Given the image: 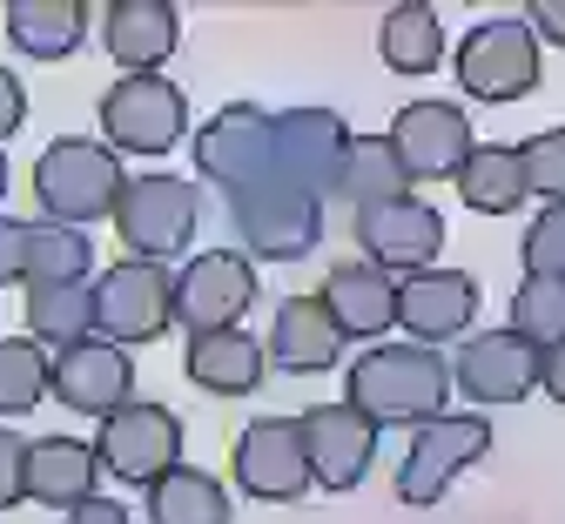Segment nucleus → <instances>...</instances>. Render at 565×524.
<instances>
[{
	"label": "nucleus",
	"instance_id": "21",
	"mask_svg": "<svg viewBox=\"0 0 565 524\" xmlns=\"http://www.w3.org/2000/svg\"><path fill=\"white\" fill-rule=\"evenodd\" d=\"M343 330L337 317L323 310V296H282L276 303V323H269V363L290 370V377H317L343 356Z\"/></svg>",
	"mask_w": 565,
	"mask_h": 524
},
{
	"label": "nucleus",
	"instance_id": "19",
	"mask_svg": "<svg viewBox=\"0 0 565 524\" xmlns=\"http://www.w3.org/2000/svg\"><path fill=\"white\" fill-rule=\"evenodd\" d=\"M471 317H478V276H465V269H424V276H404L397 282V323L411 330V343H451V336H465L471 330Z\"/></svg>",
	"mask_w": 565,
	"mask_h": 524
},
{
	"label": "nucleus",
	"instance_id": "15",
	"mask_svg": "<svg viewBox=\"0 0 565 524\" xmlns=\"http://www.w3.org/2000/svg\"><path fill=\"white\" fill-rule=\"evenodd\" d=\"M249 303H256V263L243 249H209L175 276V323L189 336L236 330Z\"/></svg>",
	"mask_w": 565,
	"mask_h": 524
},
{
	"label": "nucleus",
	"instance_id": "22",
	"mask_svg": "<svg viewBox=\"0 0 565 524\" xmlns=\"http://www.w3.org/2000/svg\"><path fill=\"white\" fill-rule=\"evenodd\" d=\"M182 41V21L169 0H108L102 8V47L121 61V74H156Z\"/></svg>",
	"mask_w": 565,
	"mask_h": 524
},
{
	"label": "nucleus",
	"instance_id": "29",
	"mask_svg": "<svg viewBox=\"0 0 565 524\" xmlns=\"http://www.w3.org/2000/svg\"><path fill=\"white\" fill-rule=\"evenodd\" d=\"M28 336L34 343H54V350H67V343H82V336H95V282H54V289H28Z\"/></svg>",
	"mask_w": 565,
	"mask_h": 524
},
{
	"label": "nucleus",
	"instance_id": "31",
	"mask_svg": "<svg viewBox=\"0 0 565 524\" xmlns=\"http://www.w3.org/2000/svg\"><path fill=\"white\" fill-rule=\"evenodd\" d=\"M88 263H95V243L67 222H34L28 236V289H54V282H88Z\"/></svg>",
	"mask_w": 565,
	"mask_h": 524
},
{
	"label": "nucleus",
	"instance_id": "20",
	"mask_svg": "<svg viewBox=\"0 0 565 524\" xmlns=\"http://www.w3.org/2000/svg\"><path fill=\"white\" fill-rule=\"evenodd\" d=\"M317 296H323V310L337 317V330L358 336V343H377V336L397 323V276L377 269V263H364V256L337 263Z\"/></svg>",
	"mask_w": 565,
	"mask_h": 524
},
{
	"label": "nucleus",
	"instance_id": "37",
	"mask_svg": "<svg viewBox=\"0 0 565 524\" xmlns=\"http://www.w3.org/2000/svg\"><path fill=\"white\" fill-rule=\"evenodd\" d=\"M28 236H34V222L0 215V282H28Z\"/></svg>",
	"mask_w": 565,
	"mask_h": 524
},
{
	"label": "nucleus",
	"instance_id": "6",
	"mask_svg": "<svg viewBox=\"0 0 565 524\" xmlns=\"http://www.w3.org/2000/svg\"><path fill=\"white\" fill-rule=\"evenodd\" d=\"M491 451V424L484 410H445L431 424H417L404 458H397V498L404 504H438L458 471H471Z\"/></svg>",
	"mask_w": 565,
	"mask_h": 524
},
{
	"label": "nucleus",
	"instance_id": "30",
	"mask_svg": "<svg viewBox=\"0 0 565 524\" xmlns=\"http://www.w3.org/2000/svg\"><path fill=\"white\" fill-rule=\"evenodd\" d=\"M149 517L156 524H230V491L195 464H175L169 478L149 484Z\"/></svg>",
	"mask_w": 565,
	"mask_h": 524
},
{
	"label": "nucleus",
	"instance_id": "25",
	"mask_svg": "<svg viewBox=\"0 0 565 524\" xmlns=\"http://www.w3.org/2000/svg\"><path fill=\"white\" fill-rule=\"evenodd\" d=\"M458 195H465L471 215H512L532 195V182H525V148H512V141H478L471 162L458 169Z\"/></svg>",
	"mask_w": 565,
	"mask_h": 524
},
{
	"label": "nucleus",
	"instance_id": "33",
	"mask_svg": "<svg viewBox=\"0 0 565 524\" xmlns=\"http://www.w3.org/2000/svg\"><path fill=\"white\" fill-rule=\"evenodd\" d=\"M512 330L539 350L565 343V282L558 276H519L512 289Z\"/></svg>",
	"mask_w": 565,
	"mask_h": 524
},
{
	"label": "nucleus",
	"instance_id": "42",
	"mask_svg": "<svg viewBox=\"0 0 565 524\" xmlns=\"http://www.w3.org/2000/svg\"><path fill=\"white\" fill-rule=\"evenodd\" d=\"M0 195H8V156H0Z\"/></svg>",
	"mask_w": 565,
	"mask_h": 524
},
{
	"label": "nucleus",
	"instance_id": "4",
	"mask_svg": "<svg viewBox=\"0 0 565 524\" xmlns=\"http://www.w3.org/2000/svg\"><path fill=\"white\" fill-rule=\"evenodd\" d=\"M230 229H236V243H243L249 263L256 256L263 263H297V256H310L323 243V202L269 175L263 189L230 195Z\"/></svg>",
	"mask_w": 565,
	"mask_h": 524
},
{
	"label": "nucleus",
	"instance_id": "10",
	"mask_svg": "<svg viewBox=\"0 0 565 524\" xmlns=\"http://www.w3.org/2000/svg\"><path fill=\"white\" fill-rule=\"evenodd\" d=\"M195 169L216 189H230V195L263 189L276 175V115H263L256 101L216 108L202 121V135H195Z\"/></svg>",
	"mask_w": 565,
	"mask_h": 524
},
{
	"label": "nucleus",
	"instance_id": "32",
	"mask_svg": "<svg viewBox=\"0 0 565 524\" xmlns=\"http://www.w3.org/2000/svg\"><path fill=\"white\" fill-rule=\"evenodd\" d=\"M47 363L34 336H0V417H28L47 397Z\"/></svg>",
	"mask_w": 565,
	"mask_h": 524
},
{
	"label": "nucleus",
	"instance_id": "39",
	"mask_svg": "<svg viewBox=\"0 0 565 524\" xmlns=\"http://www.w3.org/2000/svg\"><path fill=\"white\" fill-rule=\"evenodd\" d=\"M532 34L539 41H552V47H565V0H532Z\"/></svg>",
	"mask_w": 565,
	"mask_h": 524
},
{
	"label": "nucleus",
	"instance_id": "26",
	"mask_svg": "<svg viewBox=\"0 0 565 524\" xmlns=\"http://www.w3.org/2000/svg\"><path fill=\"white\" fill-rule=\"evenodd\" d=\"M8 41L34 61H67L88 41L82 0H8Z\"/></svg>",
	"mask_w": 565,
	"mask_h": 524
},
{
	"label": "nucleus",
	"instance_id": "35",
	"mask_svg": "<svg viewBox=\"0 0 565 524\" xmlns=\"http://www.w3.org/2000/svg\"><path fill=\"white\" fill-rule=\"evenodd\" d=\"M519 148H525V182H532V195L545 208L565 202V128H545V135L519 141Z\"/></svg>",
	"mask_w": 565,
	"mask_h": 524
},
{
	"label": "nucleus",
	"instance_id": "18",
	"mask_svg": "<svg viewBox=\"0 0 565 524\" xmlns=\"http://www.w3.org/2000/svg\"><path fill=\"white\" fill-rule=\"evenodd\" d=\"M303 443H310L317 491H358L377 458V424L350 404H317L303 410Z\"/></svg>",
	"mask_w": 565,
	"mask_h": 524
},
{
	"label": "nucleus",
	"instance_id": "24",
	"mask_svg": "<svg viewBox=\"0 0 565 524\" xmlns=\"http://www.w3.org/2000/svg\"><path fill=\"white\" fill-rule=\"evenodd\" d=\"M263 363H269V350L249 330H209V336H189V350H182L189 384L209 397H249L263 384Z\"/></svg>",
	"mask_w": 565,
	"mask_h": 524
},
{
	"label": "nucleus",
	"instance_id": "9",
	"mask_svg": "<svg viewBox=\"0 0 565 524\" xmlns=\"http://www.w3.org/2000/svg\"><path fill=\"white\" fill-rule=\"evenodd\" d=\"M102 135L115 156H169L189 135V101L162 74H121L102 95Z\"/></svg>",
	"mask_w": 565,
	"mask_h": 524
},
{
	"label": "nucleus",
	"instance_id": "14",
	"mask_svg": "<svg viewBox=\"0 0 565 524\" xmlns=\"http://www.w3.org/2000/svg\"><path fill=\"white\" fill-rule=\"evenodd\" d=\"M391 148L404 156L411 182H458V169L471 162L478 135H471V115L458 101H431V95H424V101H404L397 108Z\"/></svg>",
	"mask_w": 565,
	"mask_h": 524
},
{
	"label": "nucleus",
	"instance_id": "2",
	"mask_svg": "<svg viewBox=\"0 0 565 524\" xmlns=\"http://www.w3.org/2000/svg\"><path fill=\"white\" fill-rule=\"evenodd\" d=\"M128 175H121V156L95 135H67V141H47L41 162H34V202L47 222H67V229H88V222L115 215Z\"/></svg>",
	"mask_w": 565,
	"mask_h": 524
},
{
	"label": "nucleus",
	"instance_id": "36",
	"mask_svg": "<svg viewBox=\"0 0 565 524\" xmlns=\"http://www.w3.org/2000/svg\"><path fill=\"white\" fill-rule=\"evenodd\" d=\"M28 443L34 437H21V430L0 424V511L28 498Z\"/></svg>",
	"mask_w": 565,
	"mask_h": 524
},
{
	"label": "nucleus",
	"instance_id": "40",
	"mask_svg": "<svg viewBox=\"0 0 565 524\" xmlns=\"http://www.w3.org/2000/svg\"><path fill=\"white\" fill-rule=\"evenodd\" d=\"M61 524H128V504H115V498H88V504H75Z\"/></svg>",
	"mask_w": 565,
	"mask_h": 524
},
{
	"label": "nucleus",
	"instance_id": "13",
	"mask_svg": "<svg viewBox=\"0 0 565 524\" xmlns=\"http://www.w3.org/2000/svg\"><path fill=\"white\" fill-rule=\"evenodd\" d=\"M47 391L54 404H67L75 417H115L121 404H135V356L108 336H82V343H67L54 350L47 363Z\"/></svg>",
	"mask_w": 565,
	"mask_h": 524
},
{
	"label": "nucleus",
	"instance_id": "5",
	"mask_svg": "<svg viewBox=\"0 0 565 524\" xmlns=\"http://www.w3.org/2000/svg\"><path fill=\"white\" fill-rule=\"evenodd\" d=\"M195 222H202V195L182 175H135L115 202V236L128 243V256L141 263H169L195 243Z\"/></svg>",
	"mask_w": 565,
	"mask_h": 524
},
{
	"label": "nucleus",
	"instance_id": "23",
	"mask_svg": "<svg viewBox=\"0 0 565 524\" xmlns=\"http://www.w3.org/2000/svg\"><path fill=\"white\" fill-rule=\"evenodd\" d=\"M95 484H102L95 443H82V437H34V443H28V498H34V504H47V511L67 517L75 504L102 498Z\"/></svg>",
	"mask_w": 565,
	"mask_h": 524
},
{
	"label": "nucleus",
	"instance_id": "7",
	"mask_svg": "<svg viewBox=\"0 0 565 524\" xmlns=\"http://www.w3.org/2000/svg\"><path fill=\"white\" fill-rule=\"evenodd\" d=\"M169 323H175V276H169V263L121 256V263L102 269V282H95V336L128 350V343H156Z\"/></svg>",
	"mask_w": 565,
	"mask_h": 524
},
{
	"label": "nucleus",
	"instance_id": "8",
	"mask_svg": "<svg viewBox=\"0 0 565 524\" xmlns=\"http://www.w3.org/2000/svg\"><path fill=\"white\" fill-rule=\"evenodd\" d=\"M350 243L364 249V263L404 276L438 269L445 249V215L424 202V195H397V202H371V208H350Z\"/></svg>",
	"mask_w": 565,
	"mask_h": 524
},
{
	"label": "nucleus",
	"instance_id": "17",
	"mask_svg": "<svg viewBox=\"0 0 565 524\" xmlns=\"http://www.w3.org/2000/svg\"><path fill=\"white\" fill-rule=\"evenodd\" d=\"M539 356L545 350L525 343L512 323L505 330H478V336H465V350L451 363V384L465 391V404H519L539 384Z\"/></svg>",
	"mask_w": 565,
	"mask_h": 524
},
{
	"label": "nucleus",
	"instance_id": "27",
	"mask_svg": "<svg viewBox=\"0 0 565 524\" xmlns=\"http://www.w3.org/2000/svg\"><path fill=\"white\" fill-rule=\"evenodd\" d=\"M411 189H417V182H411L404 156L391 148V135H358V141H350V156H343V175H337V195H343L350 208L397 202V195H411Z\"/></svg>",
	"mask_w": 565,
	"mask_h": 524
},
{
	"label": "nucleus",
	"instance_id": "1",
	"mask_svg": "<svg viewBox=\"0 0 565 524\" xmlns=\"http://www.w3.org/2000/svg\"><path fill=\"white\" fill-rule=\"evenodd\" d=\"M343 404L350 410H364L377 430L384 424H431L445 417L451 404V363L431 350V343H371L358 363H350V377H343Z\"/></svg>",
	"mask_w": 565,
	"mask_h": 524
},
{
	"label": "nucleus",
	"instance_id": "3",
	"mask_svg": "<svg viewBox=\"0 0 565 524\" xmlns=\"http://www.w3.org/2000/svg\"><path fill=\"white\" fill-rule=\"evenodd\" d=\"M539 47H545V41L532 34L525 14H491V21H478V28L458 41V54H451L458 88H465L471 101H525V95L545 82V54H539Z\"/></svg>",
	"mask_w": 565,
	"mask_h": 524
},
{
	"label": "nucleus",
	"instance_id": "12",
	"mask_svg": "<svg viewBox=\"0 0 565 524\" xmlns=\"http://www.w3.org/2000/svg\"><path fill=\"white\" fill-rule=\"evenodd\" d=\"M236 484L263 504H297L317 471H310V443H303V417H256L236 437Z\"/></svg>",
	"mask_w": 565,
	"mask_h": 524
},
{
	"label": "nucleus",
	"instance_id": "38",
	"mask_svg": "<svg viewBox=\"0 0 565 524\" xmlns=\"http://www.w3.org/2000/svg\"><path fill=\"white\" fill-rule=\"evenodd\" d=\"M21 121H28V88H21V74L0 67V141H8Z\"/></svg>",
	"mask_w": 565,
	"mask_h": 524
},
{
	"label": "nucleus",
	"instance_id": "28",
	"mask_svg": "<svg viewBox=\"0 0 565 524\" xmlns=\"http://www.w3.org/2000/svg\"><path fill=\"white\" fill-rule=\"evenodd\" d=\"M377 54L391 74H431L445 61V21L438 8H424V0H397L377 28Z\"/></svg>",
	"mask_w": 565,
	"mask_h": 524
},
{
	"label": "nucleus",
	"instance_id": "41",
	"mask_svg": "<svg viewBox=\"0 0 565 524\" xmlns=\"http://www.w3.org/2000/svg\"><path fill=\"white\" fill-rule=\"evenodd\" d=\"M539 391H545L552 404H565V343H552V350L539 356Z\"/></svg>",
	"mask_w": 565,
	"mask_h": 524
},
{
	"label": "nucleus",
	"instance_id": "16",
	"mask_svg": "<svg viewBox=\"0 0 565 524\" xmlns=\"http://www.w3.org/2000/svg\"><path fill=\"white\" fill-rule=\"evenodd\" d=\"M350 135L343 115L330 108H282L276 115V182H290L303 195H337V175H343V156H350Z\"/></svg>",
	"mask_w": 565,
	"mask_h": 524
},
{
	"label": "nucleus",
	"instance_id": "11",
	"mask_svg": "<svg viewBox=\"0 0 565 524\" xmlns=\"http://www.w3.org/2000/svg\"><path fill=\"white\" fill-rule=\"evenodd\" d=\"M95 458H102L108 478L149 491L156 478H169L182 464V417L169 404H121L115 417H102Z\"/></svg>",
	"mask_w": 565,
	"mask_h": 524
},
{
	"label": "nucleus",
	"instance_id": "34",
	"mask_svg": "<svg viewBox=\"0 0 565 524\" xmlns=\"http://www.w3.org/2000/svg\"><path fill=\"white\" fill-rule=\"evenodd\" d=\"M519 256H525V276H558L565 282V202L532 215V229L519 236Z\"/></svg>",
	"mask_w": 565,
	"mask_h": 524
}]
</instances>
